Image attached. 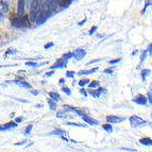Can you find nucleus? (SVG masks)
<instances>
[{"label": "nucleus", "mask_w": 152, "mask_h": 152, "mask_svg": "<svg viewBox=\"0 0 152 152\" xmlns=\"http://www.w3.org/2000/svg\"><path fill=\"white\" fill-rule=\"evenodd\" d=\"M42 11H43V2L39 0H32L30 5V14H29L30 21L35 23Z\"/></svg>", "instance_id": "1"}, {"label": "nucleus", "mask_w": 152, "mask_h": 152, "mask_svg": "<svg viewBox=\"0 0 152 152\" xmlns=\"http://www.w3.org/2000/svg\"><path fill=\"white\" fill-rule=\"evenodd\" d=\"M11 25L14 27V28L17 29H26L30 27V19H29L28 16H21V17H18V16H15V17L11 18Z\"/></svg>", "instance_id": "2"}, {"label": "nucleus", "mask_w": 152, "mask_h": 152, "mask_svg": "<svg viewBox=\"0 0 152 152\" xmlns=\"http://www.w3.org/2000/svg\"><path fill=\"white\" fill-rule=\"evenodd\" d=\"M53 13L54 12H52V11H42L41 14H39V16H38V18H37V20H36L35 23H37V25H43L44 23H46L51 16L53 15Z\"/></svg>", "instance_id": "3"}, {"label": "nucleus", "mask_w": 152, "mask_h": 152, "mask_svg": "<svg viewBox=\"0 0 152 152\" xmlns=\"http://www.w3.org/2000/svg\"><path fill=\"white\" fill-rule=\"evenodd\" d=\"M130 124H131V127L133 128H136V127H140V126H142V124H146L147 121L144 120L142 118L140 117L136 116V115H133V116L130 117Z\"/></svg>", "instance_id": "4"}, {"label": "nucleus", "mask_w": 152, "mask_h": 152, "mask_svg": "<svg viewBox=\"0 0 152 152\" xmlns=\"http://www.w3.org/2000/svg\"><path fill=\"white\" fill-rule=\"evenodd\" d=\"M64 110L65 111H68V112H74V113H76V114H78L79 116H81L83 117L84 115H86V110H84V109H79V107H70V105H63Z\"/></svg>", "instance_id": "5"}, {"label": "nucleus", "mask_w": 152, "mask_h": 152, "mask_svg": "<svg viewBox=\"0 0 152 152\" xmlns=\"http://www.w3.org/2000/svg\"><path fill=\"white\" fill-rule=\"evenodd\" d=\"M126 120L124 117L121 116H116V115H109L107 116V121L109 122L110 124H119V122H122Z\"/></svg>", "instance_id": "6"}, {"label": "nucleus", "mask_w": 152, "mask_h": 152, "mask_svg": "<svg viewBox=\"0 0 152 152\" xmlns=\"http://www.w3.org/2000/svg\"><path fill=\"white\" fill-rule=\"evenodd\" d=\"M133 102H135V103L138 104V105H146L148 102V99H147V97L144 96V95L138 94L137 96H135L134 98H133Z\"/></svg>", "instance_id": "7"}, {"label": "nucleus", "mask_w": 152, "mask_h": 152, "mask_svg": "<svg viewBox=\"0 0 152 152\" xmlns=\"http://www.w3.org/2000/svg\"><path fill=\"white\" fill-rule=\"evenodd\" d=\"M67 62L68 61L65 60V58H58V61H56V63L50 67L51 70H54V69H58V68H65L66 66H67Z\"/></svg>", "instance_id": "8"}, {"label": "nucleus", "mask_w": 152, "mask_h": 152, "mask_svg": "<svg viewBox=\"0 0 152 152\" xmlns=\"http://www.w3.org/2000/svg\"><path fill=\"white\" fill-rule=\"evenodd\" d=\"M7 83H15L19 86L23 87V88H32V85H31L29 82L23 81V79H19V80H13V81H7Z\"/></svg>", "instance_id": "9"}, {"label": "nucleus", "mask_w": 152, "mask_h": 152, "mask_svg": "<svg viewBox=\"0 0 152 152\" xmlns=\"http://www.w3.org/2000/svg\"><path fill=\"white\" fill-rule=\"evenodd\" d=\"M72 56H74V58H76L77 61H81L82 58L86 56V51L82 48H79L77 50H75V52H72Z\"/></svg>", "instance_id": "10"}, {"label": "nucleus", "mask_w": 152, "mask_h": 152, "mask_svg": "<svg viewBox=\"0 0 152 152\" xmlns=\"http://www.w3.org/2000/svg\"><path fill=\"white\" fill-rule=\"evenodd\" d=\"M25 5H26V2L23 0H18V2H17V16L18 17L23 16V13H25Z\"/></svg>", "instance_id": "11"}, {"label": "nucleus", "mask_w": 152, "mask_h": 152, "mask_svg": "<svg viewBox=\"0 0 152 152\" xmlns=\"http://www.w3.org/2000/svg\"><path fill=\"white\" fill-rule=\"evenodd\" d=\"M16 127H17V124L14 121H11L5 124H0V131H9V130L13 129V128H16Z\"/></svg>", "instance_id": "12"}, {"label": "nucleus", "mask_w": 152, "mask_h": 152, "mask_svg": "<svg viewBox=\"0 0 152 152\" xmlns=\"http://www.w3.org/2000/svg\"><path fill=\"white\" fill-rule=\"evenodd\" d=\"M83 120L85 122H86L87 124H91V126H98L99 124V121L98 120H96V119H94V118H91V116H87V115H84L83 117Z\"/></svg>", "instance_id": "13"}, {"label": "nucleus", "mask_w": 152, "mask_h": 152, "mask_svg": "<svg viewBox=\"0 0 152 152\" xmlns=\"http://www.w3.org/2000/svg\"><path fill=\"white\" fill-rule=\"evenodd\" d=\"M105 91H107V89H105V88H98L96 91H89V94H91V96L94 97V98H99V97L101 96L102 94H104Z\"/></svg>", "instance_id": "14"}, {"label": "nucleus", "mask_w": 152, "mask_h": 152, "mask_svg": "<svg viewBox=\"0 0 152 152\" xmlns=\"http://www.w3.org/2000/svg\"><path fill=\"white\" fill-rule=\"evenodd\" d=\"M96 71H98V67L96 68H91V69H88V70H81L79 71L78 75L79 76H84V75H91V74H95Z\"/></svg>", "instance_id": "15"}, {"label": "nucleus", "mask_w": 152, "mask_h": 152, "mask_svg": "<svg viewBox=\"0 0 152 152\" xmlns=\"http://www.w3.org/2000/svg\"><path fill=\"white\" fill-rule=\"evenodd\" d=\"M140 144L144 145V146H152V140L150 137H144V138H140Z\"/></svg>", "instance_id": "16"}, {"label": "nucleus", "mask_w": 152, "mask_h": 152, "mask_svg": "<svg viewBox=\"0 0 152 152\" xmlns=\"http://www.w3.org/2000/svg\"><path fill=\"white\" fill-rule=\"evenodd\" d=\"M50 134L51 135H58L60 137H62L64 134H67V132L64 131V130H62V129H56V130H53V131L51 132Z\"/></svg>", "instance_id": "17"}, {"label": "nucleus", "mask_w": 152, "mask_h": 152, "mask_svg": "<svg viewBox=\"0 0 152 152\" xmlns=\"http://www.w3.org/2000/svg\"><path fill=\"white\" fill-rule=\"evenodd\" d=\"M49 98H51L52 100H54V101L56 102L61 99V97H60V95H58V93H56V91H49Z\"/></svg>", "instance_id": "18"}, {"label": "nucleus", "mask_w": 152, "mask_h": 152, "mask_svg": "<svg viewBox=\"0 0 152 152\" xmlns=\"http://www.w3.org/2000/svg\"><path fill=\"white\" fill-rule=\"evenodd\" d=\"M47 102H48L49 104V107H50V110H56V107H58V104H56V102L54 101V100H52L51 98H48L47 99Z\"/></svg>", "instance_id": "19"}, {"label": "nucleus", "mask_w": 152, "mask_h": 152, "mask_svg": "<svg viewBox=\"0 0 152 152\" xmlns=\"http://www.w3.org/2000/svg\"><path fill=\"white\" fill-rule=\"evenodd\" d=\"M150 72H151V70H150V69H142V72H140V76H142V82L146 81V78H147V77L149 76Z\"/></svg>", "instance_id": "20"}, {"label": "nucleus", "mask_w": 152, "mask_h": 152, "mask_svg": "<svg viewBox=\"0 0 152 152\" xmlns=\"http://www.w3.org/2000/svg\"><path fill=\"white\" fill-rule=\"evenodd\" d=\"M0 4H1V8H2V12H8L9 11V2L8 1H4V0H1L0 1Z\"/></svg>", "instance_id": "21"}, {"label": "nucleus", "mask_w": 152, "mask_h": 152, "mask_svg": "<svg viewBox=\"0 0 152 152\" xmlns=\"http://www.w3.org/2000/svg\"><path fill=\"white\" fill-rule=\"evenodd\" d=\"M102 129H103L104 131H107V133H111V132H113V127H112V124H102Z\"/></svg>", "instance_id": "22"}, {"label": "nucleus", "mask_w": 152, "mask_h": 152, "mask_svg": "<svg viewBox=\"0 0 152 152\" xmlns=\"http://www.w3.org/2000/svg\"><path fill=\"white\" fill-rule=\"evenodd\" d=\"M99 86H100V82L99 81H96V80H95V81H93V82H91V83H89V85H88V87L89 88H99Z\"/></svg>", "instance_id": "23"}, {"label": "nucleus", "mask_w": 152, "mask_h": 152, "mask_svg": "<svg viewBox=\"0 0 152 152\" xmlns=\"http://www.w3.org/2000/svg\"><path fill=\"white\" fill-rule=\"evenodd\" d=\"M88 82H91L88 79H82V80H80V81L78 82V84H79V86L83 87V86H85V85H87Z\"/></svg>", "instance_id": "24"}, {"label": "nucleus", "mask_w": 152, "mask_h": 152, "mask_svg": "<svg viewBox=\"0 0 152 152\" xmlns=\"http://www.w3.org/2000/svg\"><path fill=\"white\" fill-rule=\"evenodd\" d=\"M67 126H71V127H79V128H85L86 126L82 124H76V122H67Z\"/></svg>", "instance_id": "25"}, {"label": "nucleus", "mask_w": 152, "mask_h": 152, "mask_svg": "<svg viewBox=\"0 0 152 152\" xmlns=\"http://www.w3.org/2000/svg\"><path fill=\"white\" fill-rule=\"evenodd\" d=\"M26 65L27 66H30V67H38V66H42V65H44V63L43 64H37V63H35V62H27L26 63Z\"/></svg>", "instance_id": "26"}, {"label": "nucleus", "mask_w": 152, "mask_h": 152, "mask_svg": "<svg viewBox=\"0 0 152 152\" xmlns=\"http://www.w3.org/2000/svg\"><path fill=\"white\" fill-rule=\"evenodd\" d=\"M148 101H149L150 104L152 105V84L150 85L149 91H148Z\"/></svg>", "instance_id": "27"}, {"label": "nucleus", "mask_w": 152, "mask_h": 152, "mask_svg": "<svg viewBox=\"0 0 152 152\" xmlns=\"http://www.w3.org/2000/svg\"><path fill=\"white\" fill-rule=\"evenodd\" d=\"M146 56H147V50L142 51V58H140V65H138V68H140V66H142V64L144 63L145 58H146Z\"/></svg>", "instance_id": "28"}, {"label": "nucleus", "mask_w": 152, "mask_h": 152, "mask_svg": "<svg viewBox=\"0 0 152 152\" xmlns=\"http://www.w3.org/2000/svg\"><path fill=\"white\" fill-rule=\"evenodd\" d=\"M56 117H58V118H66V113L65 112H62V111H60V112H58V113H56Z\"/></svg>", "instance_id": "29"}, {"label": "nucleus", "mask_w": 152, "mask_h": 152, "mask_svg": "<svg viewBox=\"0 0 152 152\" xmlns=\"http://www.w3.org/2000/svg\"><path fill=\"white\" fill-rule=\"evenodd\" d=\"M63 58H65V60H67L68 61L69 58H74V56H72V52H68V53H65L63 56H62Z\"/></svg>", "instance_id": "30"}, {"label": "nucleus", "mask_w": 152, "mask_h": 152, "mask_svg": "<svg viewBox=\"0 0 152 152\" xmlns=\"http://www.w3.org/2000/svg\"><path fill=\"white\" fill-rule=\"evenodd\" d=\"M32 128H33V126L32 124H29L28 127L26 128V130H25V134L26 135H29L31 133V130H32Z\"/></svg>", "instance_id": "31"}, {"label": "nucleus", "mask_w": 152, "mask_h": 152, "mask_svg": "<svg viewBox=\"0 0 152 152\" xmlns=\"http://www.w3.org/2000/svg\"><path fill=\"white\" fill-rule=\"evenodd\" d=\"M62 91H64V93H65L66 95H68V96H70L71 95V91L70 89L68 88V87H66V86H63L62 87Z\"/></svg>", "instance_id": "32"}, {"label": "nucleus", "mask_w": 152, "mask_h": 152, "mask_svg": "<svg viewBox=\"0 0 152 152\" xmlns=\"http://www.w3.org/2000/svg\"><path fill=\"white\" fill-rule=\"evenodd\" d=\"M150 4H152V0H147V1H146V4H145V8H144V10L142 11V14H144V13H145V11H146V9H147Z\"/></svg>", "instance_id": "33"}, {"label": "nucleus", "mask_w": 152, "mask_h": 152, "mask_svg": "<svg viewBox=\"0 0 152 152\" xmlns=\"http://www.w3.org/2000/svg\"><path fill=\"white\" fill-rule=\"evenodd\" d=\"M113 71H114V68H113V67H110V68L104 69L103 74H113Z\"/></svg>", "instance_id": "34"}, {"label": "nucleus", "mask_w": 152, "mask_h": 152, "mask_svg": "<svg viewBox=\"0 0 152 152\" xmlns=\"http://www.w3.org/2000/svg\"><path fill=\"white\" fill-rule=\"evenodd\" d=\"M75 74H76V72H75V71H67V72H66V77H68V78H74V76H75Z\"/></svg>", "instance_id": "35"}, {"label": "nucleus", "mask_w": 152, "mask_h": 152, "mask_svg": "<svg viewBox=\"0 0 152 152\" xmlns=\"http://www.w3.org/2000/svg\"><path fill=\"white\" fill-rule=\"evenodd\" d=\"M121 61V58H116V60H112V61L109 62V64H111V65H113V64H117L119 63V62Z\"/></svg>", "instance_id": "36"}, {"label": "nucleus", "mask_w": 152, "mask_h": 152, "mask_svg": "<svg viewBox=\"0 0 152 152\" xmlns=\"http://www.w3.org/2000/svg\"><path fill=\"white\" fill-rule=\"evenodd\" d=\"M53 46H54V44H53V43H48V44H46L44 48H45V49H50L51 47H53Z\"/></svg>", "instance_id": "37"}, {"label": "nucleus", "mask_w": 152, "mask_h": 152, "mask_svg": "<svg viewBox=\"0 0 152 152\" xmlns=\"http://www.w3.org/2000/svg\"><path fill=\"white\" fill-rule=\"evenodd\" d=\"M147 52H149L150 56H152V44H149V45H148Z\"/></svg>", "instance_id": "38"}, {"label": "nucleus", "mask_w": 152, "mask_h": 152, "mask_svg": "<svg viewBox=\"0 0 152 152\" xmlns=\"http://www.w3.org/2000/svg\"><path fill=\"white\" fill-rule=\"evenodd\" d=\"M95 31H97V27H96V26H94V27H91V29L89 30V35H91V34H94Z\"/></svg>", "instance_id": "39"}, {"label": "nucleus", "mask_w": 152, "mask_h": 152, "mask_svg": "<svg viewBox=\"0 0 152 152\" xmlns=\"http://www.w3.org/2000/svg\"><path fill=\"white\" fill-rule=\"evenodd\" d=\"M53 74H54V70H50V71H48V72H46L45 77H51Z\"/></svg>", "instance_id": "40"}, {"label": "nucleus", "mask_w": 152, "mask_h": 152, "mask_svg": "<svg viewBox=\"0 0 152 152\" xmlns=\"http://www.w3.org/2000/svg\"><path fill=\"white\" fill-rule=\"evenodd\" d=\"M80 93H81V94L83 95V96L87 97V91H85V89H84V88H81V89H80Z\"/></svg>", "instance_id": "41"}, {"label": "nucleus", "mask_w": 152, "mask_h": 152, "mask_svg": "<svg viewBox=\"0 0 152 152\" xmlns=\"http://www.w3.org/2000/svg\"><path fill=\"white\" fill-rule=\"evenodd\" d=\"M120 150H126V151H130V152H137L135 149H128V148H120Z\"/></svg>", "instance_id": "42"}, {"label": "nucleus", "mask_w": 152, "mask_h": 152, "mask_svg": "<svg viewBox=\"0 0 152 152\" xmlns=\"http://www.w3.org/2000/svg\"><path fill=\"white\" fill-rule=\"evenodd\" d=\"M3 19H4V14H3L2 10H0V21L3 20Z\"/></svg>", "instance_id": "43"}, {"label": "nucleus", "mask_w": 152, "mask_h": 152, "mask_svg": "<svg viewBox=\"0 0 152 152\" xmlns=\"http://www.w3.org/2000/svg\"><path fill=\"white\" fill-rule=\"evenodd\" d=\"M23 120V117H17V118L15 119V122H16V124H18V122H21Z\"/></svg>", "instance_id": "44"}, {"label": "nucleus", "mask_w": 152, "mask_h": 152, "mask_svg": "<svg viewBox=\"0 0 152 152\" xmlns=\"http://www.w3.org/2000/svg\"><path fill=\"white\" fill-rule=\"evenodd\" d=\"M100 61H101V60H100V58H97V60H93V61H91V62H89V63H88V65H89V64H91V63H97V62H100Z\"/></svg>", "instance_id": "45"}, {"label": "nucleus", "mask_w": 152, "mask_h": 152, "mask_svg": "<svg viewBox=\"0 0 152 152\" xmlns=\"http://www.w3.org/2000/svg\"><path fill=\"white\" fill-rule=\"evenodd\" d=\"M58 83L61 84V85L62 84H64L65 83V79H60V80H58Z\"/></svg>", "instance_id": "46"}, {"label": "nucleus", "mask_w": 152, "mask_h": 152, "mask_svg": "<svg viewBox=\"0 0 152 152\" xmlns=\"http://www.w3.org/2000/svg\"><path fill=\"white\" fill-rule=\"evenodd\" d=\"M85 21H86V18H84L83 20H82V21H80V23H79V26H82L84 23H85Z\"/></svg>", "instance_id": "47"}, {"label": "nucleus", "mask_w": 152, "mask_h": 152, "mask_svg": "<svg viewBox=\"0 0 152 152\" xmlns=\"http://www.w3.org/2000/svg\"><path fill=\"white\" fill-rule=\"evenodd\" d=\"M31 94H33V95H38V91H31Z\"/></svg>", "instance_id": "48"}, {"label": "nucleus", "mask_w": 152, "mask_h": 152, "mask_svg": "<svg viewBox=\"0 0 152 152\" xmlns=\"http://www.w3.org/2000/svg\"><path fill=\"white\" fill-rule=\"evenodd\" d=\"M1 67H3V66H2V65H0V68H1Z\"/></svg>", "instance_id": "49"}, {"label": "nucleus", "mask_w": 152, "mask_h": 152, "mask_svg": "<svg viewBox=\"0 0 152 152\" xmlns=\"http://www.w3.org/2000/svg\"><path fill=\"white\" fill-rule=\"evenodd\" d=\"M23 1H25V2H26V1H27V0H23Z\"/></svg>", "instance_id": "50"}, {"label": "nucleus", "mask_w": 152, "mask_h": 152, "mask_svg": "<svg viewBox=\"0 0 152 152\" xmlns=\"http://www.w3.org/2000/svg\"><path fill=\"white\" fill-rule=\"evenodd\" d=\"M151 117H152V113H151Z\"/></svg>", "instance_id": "51"}]
</instances>
